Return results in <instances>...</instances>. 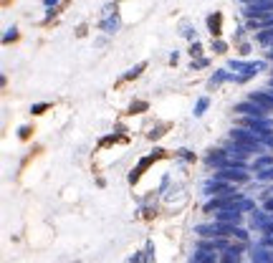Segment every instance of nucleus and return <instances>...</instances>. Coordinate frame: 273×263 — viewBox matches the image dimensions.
Instances as JSON below:
<instances>
[{"instance_id":"1","label":"nucleus","mask_w":273,"mask_h":263,"mask_svg":"<svg viewBox=\"0 0 273 263\" xmlns=\"http://www.w3.org/2000/svg\"><path fill=\"white\" fill-rule=\"evenodd\" d=\"M210 33H212V36L220 33V16H212V18H210Z\"/></svg>"},{"instance_id":"2","label":"nucleus","mask_w":273,"mask_h":263,"mask_svg":"<svg viewBox=\"0 0 273 263\" xmlns=\"http://www.w3.org/2000/svg\"><path fill=\"white\" fill-rule=\"evenodd\" d=\"M250 99L258 101V104H263V107H273V99H268V96H263V94H253Z\"/></svg>"},{"instance_id":"3","label":"nucleus","mask_w":273,"mask_h":263,"mask_svg":"<svg viewBox=\"0 0 273 263\" xmlns=\"http://www.w3.org/2000/svg\"><path fill=\"white\" fill-rule=\"evenodd\" d=\"M205 107H207V101H205V99H202V101H200V104H197V112H195V114H202V109H205Z\"/></svg>"},{"instance_id":"4","label":"nucleus","mask_w":273,"mask_h":263,"mask_svg":"<svg viewBox=\"0 0 273 263\" xmlns=\"http://www.w3.org/2000/svg\"><path fill=\"white\" fill-rule=\"evenodd\" d=\"M268 210H273V200H270V202H268Z\"/></svg>"}]
</instances>
